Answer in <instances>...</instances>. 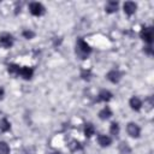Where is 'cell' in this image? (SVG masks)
Masks as SVG:
<instances>
[{
    "label": "cell",
    "mask_w": 154,
    "mask_h": 154,
    "mask_svg": "<svg viewBox=\"0 0 154 154\" xmlns=\"http://www.w3.org/2000/svg\"><path fill=\"white\" fill-rule=\"evenodd\" d=\"M109 132H111L112 135H114V136H117V135L119 134V125H118V123H112V124H111Z\"/></svg>",
    "instance_id": "obj_18"
},
{
    "label": "cell",
    "mask_w": 154,
    "mask_h": 154,
    "mask_svg": "<svg viewBox=\"0 0 154 154\" xmlns=\"http://www.w3.org/2000/svg\"><path fill=\"white\" fill-rule=\"evenodd\" d=\"M19 75H20L24 79H30V78L32 77V75H34V70H32V67L24 66V67H20Z\"/></svg>",
    "instance_id": "obj_8"
},
{
    "label": "cell",
    "mask_w": 154,
    "mask_h": 154,
    "mask_svg": "<svg viewBox=\"0 0 154 154\" xmlns=\"http://www.w3.org/2000/svg\"><path fill=\"white\" fill-rule=\"evenodd\" d=\"M119 149H120V152H122L123 154H126V153H129V152H130V148H129V146H128L126 143H120Z\"/></svg>",
    "instance_id": "obj_20"
},
{
    "label": "cell",
    "mask_w": 154,
    "mask_h": 154,
    "mask_svg": "<svg viewBox=\"0 0 154 154\" xmlns=\"http://www.w3.org/2000/svg\"><path fill=\"white\" fill-rule=\"evenodd\" d=\"M7 71L10 75L12 76H19V71H20V67L16 64H10L8 67H7Z\"/></svg>",
    "instance_id": "obj_14"
},
{
    "label": "cell",
    "mask_w": 154,
    "mask_h": 154,
    "mask_svg": "<svg viewBox=\"0 0 154 154\" xmlns=\"http://www.w3.org/2000/svg\"><path fill=\"white\" fill-rule=\"evenodd\" d=\"M111 116H112V111H111V108H109L108 106L103 107V108L99 112V117H100V119H108Z\"/></svg>",
    "instance_id": "obj_12"
},
{
    "label": "cell",
    "mask_w": 154,
    "mask_h": 154,
    "mask_svg": "<svg viewBox=\"0 0 154 154\" xmlns=\"http://www.w3.org/2000/svg\"><path fill=\"white\" fill-rule=\"evenodd\" d=\"M123 8H124V12H125L128 16H131V14L135 13V11H136V8H137V5H136L135 2H132V1H126V2L124 4Z\"/></svg>",
    "instance_id": "obj_7"
},
{
    "label": "cell",
    "mask_w": 154,
    "mask_h": 154,
    "mask_svg": "<svg viewBox=\"0 0 154 154\" xmlns=\"http://www.w3.org/2000/svg\"><path fill=\"white\" fill-rule=\"evenodd\" d=\"M129 103H130V107H131L134 111H140L141 107H142V101H141L138 97H136V96H132V97L130 99Z\"/></svg>",
    "instance_id": "obj_9"
},
{
    "label": "cell",
    "mask_w": 154,
    "mask_h": 154,
    "mask_svg": "<svg viewBox=\"0 0 154 154\" xmlns=\"http://www.w3.org/2000/svg\"><path fill=\"white\" fill-rule=\"evenodd\" d=\"M70 148H71V150H79V149H82L79 142H76V141H72V142H71Z\"/></svg>",
    "instance_id": "obj_19"
},
{
    "label": "cell",
    "mask_w": 154,
    "mask_h": 154,
    "mask_svg": "<svg viewBox=\"0 0 154 154\" xmlns=\"http://www.w3.org/2000/svg\"><path fill=\"white\" fill-rule=\"evenodd\" d=\"M23 154H32V153H30V152H29V150H25V152H24V153H23Z\"/></svg>",
    "instance_id": "obj_24"
},
{
    "label": "cell",
    "mask_w": 154,
    "mask_h": 154,
    "mask_svg": "<svg viewBox=\"0 0 154 154\" xmlns=\"http://www.w3.org/2000/svg\"><path fill=\"white\" fill-rule=\"evenodd\" d=\"M0 45L4 48L12 47V45H13V37H12V35L8 34V32H2L0 35Z\"/></svg>",
    "instance_id": "obj_4"
},
{
    "label": "cell",
    "mask_w": 154,
    "mask_h": 154,
    "mask_svg": "<svg viewBox=\"0 0 154 154\" xmlns=\"http://www.w3.org/2000/svg\"><path fill=\"white\" fill-rule=\"evenodd\" d=\"M140 36L148 45H150L153 42V29L150 26H143L142 30H141V32H140Z\"/></svg>",
    "instance_id": "obj_3"
},
{
    "label": "cell",
    "mask_w": 154,
    "mask_h": 154,
    "mask_svg": "<svg viewBox=\"0 0 154 154\" xmlns=\"http://www.w3.org/2000/svg\"><path fill=\"white\" fill-rule=\"evenodd\" d=\"M4 94H5V90H4L2 87H0V100L4 97Z\"/></svg>",
    "instance_id": "obj_23"
},
{
    "label": "cell",
    "mask_w": 154,
    "mask_h": 154,
    "mask_svg": "<svg viewBox=\"0 0 154 154\" xmlns=\"http://www.w3.org/2000/svg\"><path fill=\"white\" fill-rule=\"evenodd\" d=\"M105 8H106V12L107 13H113L118 8V2H116V1H108L106 4V7Z\"/></svg>",
    "instance_id": "obj_13"
},
{
    "label": "cell",
    "mask_w": 154,
    "mask_h": 154,
    "mask_svg": "<svg viewBox=\"0 0 154 154\" xmlns=\"http://www.w3.org/2000/svg\"><path fill=\"white\" fill-rule=\"evenodd\" d=\"M126 130H128V134L131 136V137H138L140 134H141V129L137 124L135 123H129L128 126H126Z\"/></svg>",
    "instance_id": "obj_5"
},
{
    "label": "cell",
    "mask_w": 154,
    "mask_h": 154,
    "mask_svg": "<svg viewBox=\"0 0 154 154\" xmlns=\"http://www.w3.org/2000/svg\"><path fill=\"white\" fill-rule=\"evenodd\" d=\"M107 79L111 81L112 83H118L122 78V73L118 71V70H111L108 73H107Z\"/></svg>",
    "instance_id": "obj_6"
},
{
    "label": "cell",
    "mask_w": 154,
    "mask_h": 154,
    "mask_svg": "<svg viewBox=\"0 0 154 154\" xmlns=\"http://www.w3.org/2000/svg\"><path fill=\"white\" fill-rule=\"evenodd\" d=\"M90 53H91L90 46H89L84 40L78 38V40H77V43H76V54H77L81 59H85Z\"/></svg>",
    "instance_id": "obj_1"
},
{
    "label": "cell",
    "mask_w": 154,
    "mask_h": 154,
    "mask_svg": "<svg viewBox=\"0 0 154 154\" xmlns=\"http://www.w3.org/2000/svg\"><path fill=\"white\" fill-rule=\"evenodd\" d=\"M81 76H82L84 79H89V76H90V71H89V70H83Z\"/></svg>",
    "instance_id": "obj_22"
},
{
    "label": "cell",
    "mask_w": 154,
    "mask_h": 154,
    "mask_svg": "<svg viewBox=\"0 0 154 154\" xmlns=\"http://www.w3.org/2000/svg\"><path fill=\"white\" fill-rule=\"evenodd\" d=\"M99 101H109L111 99H112V93L109 91V90H106V89H103V90H101L100 93H99Z\"/></svg>",
    "instance_id": "obj_11"
},
{
    "label": "cell",
    "mask_w": 154,
    "mask_h": 154,
    "mask_svg": "<svg viewBox=\"0 0 154 154\" xmlns=\"http://www.w3.org/2000/svg\"><path fill=\"white\" fill-rule=\"evenodd\" d=\"M10 128H11L10 122H8L6 118H2V119L0 120V130L5 132V131H8V130H10Z\"/></svg>",
    "instance_id": "obj_16"
},
{
    "label": "cell",
    "mask_w": 154,
    "mask_h": 154,
    "mask_svg": "<svg viewBox=\"0 0 154 154\" xmlns=\"http://www.w3.org/2000/svg\"><path fill=\"white\" fill-rule=\"evenodd\" d=\"M94 132H95V129H94L93 124L88 123V124L84 125V134H85L87 137H91L94 135Z\"/></svg>",
    "instance_id": "obj_15"
},
{
    "label": "cell",
    "mask_w": 154,
    "mask_h": 154,
    "mask_svg": "<svg viewBox=\"0 0 154 154\" xmlns=\"http://www.w3.org/2000/svg\"><path fill=\"white\" fill-rule=\"evenodd\" d=\"M23 36H24L25 38L30 40V38H32V37L35 36V34H34L31 30H24V31H23Z\"/></svg>",
    "instance_id": "obj_21"
},
{
    "label": "cell",
    "mask_w": 154,
    "mask_h": 154,
    "mask_svg": "<svg viewBox=\"0 0 154 154\" xmlns=\"http://www.w3.org/2000/svg\"><path fill=\"white\" fill-rule=\"evenodd\" d=\"M10 147L6 142H0V154H8Z\"/></svg>",
    "instance_id": "obj_17"
},
{
    "label": "cell",
    "mask_w": 154,
    "mask_h": 154,
    "mask_svg": "<svg viewBox=\"0 0 154 154\" xmlns=\"http://www.w3.org/2000/svg\"><path fill=\"white\" fill-rule=\"evenodd\" d=\"M97 142H99V144H100L101 147H108V146L111 144L112 140H111V137L107 136V135H100V136L97 137Z\"/></svg>",
    "instance_id": "obj_10"
},
{
    "label": "cell",
    "mask_w": 154,
    "mask_h": 154,
    "mask_svg": "<svg viewBox=\"0 0 154 154\" xmlns=\"http://www.w3.org/2000/svg\"><path fill=\"white\" fill-rule=\"evenodd\" d=\"M29 11L32 16H36V17H40L45 13V7L40 2H31L29 5Z\"/></svg>",
    "instance_id": "obj_2"
},
{
    "label": "cell",
    "mask_w": 154,
    "mask_h": 154,
    "mask_svg": "<svg viewBox=\"0 0 154 154\" xmlns=\"http://www.w3.org/2000/svg\"><path fill=\"white\" fill-rule=\"evenodd\" d=\"M52 154H60L59 152H55V153H52Z\"/></svg>",
    "instance_id": "obj_25"
}]
</instances>
